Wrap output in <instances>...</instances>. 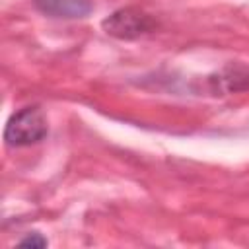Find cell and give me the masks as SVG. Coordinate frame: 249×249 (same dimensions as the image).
<instances>
[{"instance_id":"cell-1","label":"cell","mask_w":249,"mask_h":249,"mask_svg":"<svg viewBox=\"0 0 249 249\" xmlns=\"http://www.w3.org/2000/svg\"><path fill=\"white\" fill-rule=\"evenodd\" d=\"M47 136V119L39 107H23L10 117L4 128L8 146H31Z\"/></svg>"},{"instance_id":"cell-2","label":"cell","mask_w":249,"mask_h":249,"mask_svg":"<svg viewBox=\"0 0 249 249\" xmlns=\"http://www.w3.org/2000/svg\"><path fill=\"white\" fill-rule=\"evenodd\" d=\"M154 25V19L138 8H121L101 21V27L107 35L126 41L152 31Z\"/></svg>"},{"instance_id":"cell-3","label":"cell","mask_w":249,"mask_h":249,"mask_svg":"<svg viewBox=\"0 0 249 249\" xmlns=\"http://www.w3.org/2000/svg\"><path fill=\"white\" fill-rule=\"evenodd\" d=\"M33 4L39 12L62 19L86 18L93 10L89 0H33Z\"/></svg>"},{"instance_id":"cell-4","label":"cell","mask_w":249,"mask_h":249,"mask_svg":"<svg viewBox=\"0 0 249 249\" xmlns=\"http://www.w3.org/2000/svg\"><path fill=\"white\" fill-rule=\"evenodd\" d=\"M47 239L41 235V233H29L27 237H23L19 241V247H33V249H41V247H47Z\"/></svg>"}]
</instances>
